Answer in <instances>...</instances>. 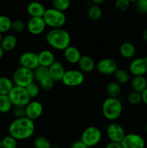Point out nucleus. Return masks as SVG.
<instances>
[{
	"label": "nucleus",
	"mask_w": 147,
	"mask_h": 148,
	"mask_svg": "<svg viewBox=\"0 0 147 148\" xmlns=\"http://www.w3.org/2000/svg\"><path fill=\"white\" fill-rule=\"evenodd\" d=\"M35 127L34 121L27 118L15 119L9 126V134L15 140H26L34 134Z\"/></svg>",
	"instance_id": "obj_1"
},
{
	"label": "nucleus",
	"mask_w": 147,
	"mask_h": 148,
	"mask_svg": "<svg viewBox=\"0 0 147 148\" xmlns=\"http://www.w3.org/2000/svg\"><path fill=\"white\" fill-rule=\"evenodd\" d=\"M46 40L53 49L58 51H64L70 46L71 36L63 28L50 29L46 35Z\"/></svg>",
	"instance_id": "obj_2"
},
{
	"label": "nucleus",
	"mask_w": 147,
	"mask_h": 148,
	"mask_svg": "<svg viewBox=\"0 0 147 148\" xmlns=\"http://www.w3.org/2000/svg\"><path fill=\"white\" fill-rule=\"evenodd\" d=\"M122 111V104L119 98H108L102 106L104 117L110 121H115L120 116Z\"/></svg>",
	"instance_id": "obj_3"
},
{
	"label": "nucleus",
	"mask_w": 147,
	"mask_h": 148,
	"mask_svg": "<svg viewBox=\"0 0 147 148\" xmlns=\"http://www.w3.org/2000/svg\"><path fill=\"white\" fill-rule=\"evenodd\" d=\"M43 18L48 27L51 29L61 28L66 22V17L63 12L55 8L46 9Z\"/></svg>",
	"instance_id": "obj_4"
},
{
	"label": "nucleus",
	"mask_w": 147,
	"mask_h": 148,
	"mask_svg": "<svg viewBox=\"0 0 147 148\" xmlns=\"http://www.w3.org/2000/svg\"><path fill=\"white\" fill-rule=\"evenodd\" d=\"M12 80L15 86L25 88L27 85L34 82L33 71L22 66H20L14 70Z\"/></svg>",
	"instance_id": "obj_5"
},
{
	"label": "nucleus",
	"mask_w": 147,
	"mask_h": 148,
	"mask_svg": "<svg viewBox=\"0 0 147 148\" xmlns=\"http://www.w3.org/2000/svg\"><path fill=\"white\" fill-rule=\"evenodd\" d=\"M102 132L98 127L91 126L88 127L82 132L81 140L88 147H92L97 145L102 140Z\"/></svg>",
	"instance_id": "obj_6"
},
{
	"label": "nucleus",
	"mask_w": 147,
	"mask_h": 148,
	"mask_svg": "<svg viewBox=\"0 0 147 148\" xmlns=\"http://www.w3.org/2000/svg\"><path fill=\"white\" fill-rule=\"evenodd\" d=\"M8 96L13 106H26L31 101L25 88L15 85L10 91Z\"/></svg>",
	"instance_id": "obj_7"
},
{
	"label": "nucleus",
	"mask_w": 147,
	"mask_h": 148,
	"mask_svg": "<svg viewBox=\"0 0 147 148\" xmlns=\"http://www.w3.org/2000/svg\"><path fill=\"white\" fill-rule=\"evenodd\" d=\"M84 74L79 69H69L66 71L61 82L67 87H77L84 82Z\"/></svg>",
	"instance_id": "obj_8"
},
{
	"label": "nucleus",
	"mask_w": 147,
	"mask_h": 148,
	"mask_svg": "<svg viewBox=\"0 0 147 148\" xmlns=\"http://www.w3.org/2000/svg\"><path fill=\"white\" fill-rule=\"evenodd\" d=\"M20 66L34 71L40 66L37 53L33 51H26L22 53L19 58Z\"/></svg>",
	"instance_id": "obj_9"
},
{
	"label": "nucleus",
	"mask_w": 147,
	"mask_h": 148,
	"mask_svg": "<svg viewBox=\"0 0 147 148\" xmlns=\"http://www.w3.org/2000/svg\"><path fill=\"white\" fill-rule=\"evenodd\" d=\"M120 144L122 148H144L146 145L142 136L135 133L125 134Z\"/></svg>",
	"instance_id": "obj_10"
},
{
	"label": "nucleus",
	"mask_w": 147,
	"mask_h": 148,
	"mask_svg": "<svg viewBox=\"0 0 147 148\" xmlns=\"http://www.w3.org/2000/svg\"><path fill=\"white\" fill-rule=\"evenodd\" d=\"M98 72L103 75H114L118 69V63L112 58H105L97 62L96 65Z\"/></svg>",
	"instance_id": "obj_11"
},
{
	"label": "nucleus",
	"mask_w": 147,
	"mask_h": 148,
	"mask_svg": "<svg viewBox=\"0 0 147 148\" xmlns=\"http://www.w3.org/2000/svg\"><path fill=\"white\" fill-rule=\"evenodd\" d=\"M106 134L110 142L120 143L125 136V131L123 127L118 123H112L107 127Z\"/></svg>",
	"instance_id": "obj_12"
},
{
	"label": "nucleus",
	"mask_w": 147,
	"mask_h": 148,
	"mask_svg": "<svg viewBox=\"0 0 147 148\" xmlns=\"http://www.w3.org/2000/svg\"><path fill=\"white\" fill-rule=\"evenodd\" d=\"M128 72L133 76H145L147 74V62L145 58H136L131 61Z\"/></svg>",
	"instance_id": "obj_13"
},
{
	"label": "nucleus",
	"mask_w": 147,
	"mask_h": 148,
	"mask_svg": "<svg viewBox=\"0 0 147 148\" xmlns=\"http://www.w3.org/2000/svg\"><path fill=\"white\" fill-rule=\"evenodd\" d=\"M46 25L44 20L41 17H30L27 23V28L29 33L33 36L42 34L46 30Z\"/></svg>",
	"instance_id": "obj_14"
},
{
	"label": "nucleus",
	"mask_w": 147,
	"mask_h": 148,
	"mask_svg": "<svg viewBox=\"0 0 147 148\" xmlns=\"http://www.w3.org/2000/svg\"><path fill=\"white\" fill-rule=\"evenodd\" d=\"M43 112V106L37 101H30L25 106V117L30 119H37L41 116Z\"/></svg>",
	"instance_id": "obj_15"
},
{
	"label": "nucleus",
	"mask_w": 147,
	"mask_h": 148,
	"mask_svg": "<svg viewBox=\"0 0 147 148\" xmlns=\"http://www.w3.org/2000/svg\"><path fill=\"white\" fill-rule=\"evenodd\" d=\"M49 76L55 81L59 82L61 81L66 70L63 64L59 61H55L48 67Z\"/></svg>",
	"instance_id": "obj_16"
},
{
	"label": "nucleus",
	"mask_w": 147,
	"mask_h": 148,
	"mask_svg": "<svg viewBox=\"0 0 147 148\" xmlns=\"http://www.w3.org/2000/svg\"><path fill=\"white\" fill-rule=\"evenodd\" d=\"M82 56V55L79 49L74 46H71V45L63 51L64 59H66L68 63L71 64H78Z\"/></svg>",
	"instance_id": "obj_17"
},
{
	"label": "nucleus",
	"mask_w": 147,
	"mask_h": 148,
	"mask_svg": "<svg viewBox=\"0 0 147 148\" xmlns=\"http://www.w3.org/2000/svg\"><path fill=\"white\" fill-rule=\"evenodd\" d=\"M77 64L79 70L83 72L84 74L90 73V72H93L94 69L96 67V64H95L94 59L91 56H87V55L82 56Z\"/></svg>",
	"instance_id": "obj_18"
},
{
	"label": "nucleus",
	"mask_w": 147,
	"mask_h": 148,
	"mask_svg": "<svg viewBox=\"0 0 147 148\" xmlns=\"http://www.w3.org/2000/svg\"><path fill=\"white\" fill-rule=\"evenodd\" d=\"M46 10L44 5L39 1H32L27 6V12L30 17H43Z\"/></svg>",
	"instance_id": "obj_19"
},
{
	"label": "nucleus",
	"mask_w": 147,
	"mask_h": 148,
	"mask_svg": "<svg viewBox=\"0 0 147 148\" xmlns=\"http://www.w3.org/2000/svg\"><path fill=\"white\" fill-rule=\"evenodd\" d=\"M38 55L39 64L40 66L49 67L55 62V56L53 52L48 49L41 51L37 53Z\"/></svg>",
	"instance_id": "obj_20"
},
{
	"label": "nucleus",
	"mask_w": 147,
	"mask_h": 148,
	"mask_svg": "<svg viewBox=\"0 0 147 148\" xmlns=\"http://www.w3.org/2000/svg\"><path fill=\"white\" fill-rule=\"evenodd\" d=\"M135 46L131 42H124L120 46L119 53L122 58L126 59H131L135 54Z\"/></svg>",
	"instance_id": "obj_21"
},
{
	"label": "nucleus",
	"mask_w": 147,
	"mask_h": 148,
	"mask_svg": "<svg viewBox=\"0 0 147 148\" xmlns=\"http://www.w3.org/2000/svg\"><path fill=\"white\" fill-rule=\"evenodd\" d=\"M133 91L141 93L147 88V79L145 76H134L131 81Z\"/></svg>",
	"instance_id": "obj_22"
},
{
	"label": "nucleus",
	"mask_w": 147,
	"mask_h": 148,
	"mask_svg": "<svg viewBox=\"0 0 147 148\" xmlns=\"http://www.w3.org/2000/svg\"><path fill=\"white\" fill-rule=\"evenodd\" d=\"M17 45V38L15 36L12 34L6 35L2 38L0 46L4 51H11L14 50Z\"/></svg>",
	"instance_id": "obj_23"
},
{
	"label": "nucleus",
	"mask_w": 147,
	"mask_h": 148,
	"mask_svg": "<svg viewBox=\"0 0 147 148\" xmlns=\"http://www.w3.org/2000/svg\"><path fill=\"white\" fill-rule=\"evenodd\" d=\"M122 89L119 83L115 81L110 82L106 86V92L110 98H118L121 95Z\"/></svg>",
	"instance_id": "obj_24"
},
{
	"label": "nucleus",
	"mask_w": 147,
	"mask_h": 148,
	"mask_svg": "<svg viewBox=\"0 0 147 148\" xmlns=\"http://www.w3.org/2000/svg\"><path fill=\"white\" fill-rule=\"evenodd\" d=\"M14 86L11 79L7 77H0V95H8Z\"/></svg>",
	"instance_id": "obj_25"
},
{
	"label": "nucleus",
	"mask_w": 147,
	"mask_h": 148,
	"mask_svg": "<svg viewBox=\"0 0 147 148\" xmlns=\"http://www.w3.org/2000/svg\"><path fill=\"white\" fill-rule=\"evenodd\" d=\"M114 77H115V82L119 83L120 85H122V84H125L129 82L131 79V74L125 69L118 68L116 72L114 73Z\"/></svg>",
	"instance_id": "obj_26"
},
{
	"label": "nucleus",
	"mask_w": 147,
	"mask_h": 148,
	"mask_svg": "<svg viewBox=\"0 0 147 148\" xmlns=\"http://www.w3.org/2000/svg\"><path fill=\"white\" fill-rule=\"evenodd\" d=\"M13 105L8 95H0V113L7 114L12 110Z\"/></svg>",
	"instance_id": "obj_27"
},
{
	"label": "nucleus",
	"mask_w": 147,
	"mask_h": 148,
	"mask_svg": "<svg viewBox=\"0 0 147 148\" xmlns=\"http://www.w3.org/2000/svg\"><path fill=\"white\" fill-rule=\"evenodd\" d=\"M87 14L88 17H89L90 20H93V21H97V20H99L101 17H102V9L100 8L99 5L93 4L91 7H89Z\"/></svg>",
	"instance_id": "obj_28"
},
{
	"label": "nucleus",
	"mask_w": 147,
	"mask_h": 148,
	"mask_svg": "<svg viewBox=\"0 0 147 148\" xmlns=\"http://www.w3.org/2000/svg\"><path fill=\"white\" fill-rule=\"evenodd\" d=\"M34 73V79L35 80L37 81V82H40L43 79H44L46 77L49 76V71L48 67H46V66H39L33 71Z\"/></svg>",
	"instance_id": "obj_29"
},
{
	"label": "nucleus",
	"mask_w": 147,
	"mask_h": 148,
	"mask_svg": "<svg viewBox=\"0 0 147 148\" xmlns=\"http://www.w3.org/2000/svg\"><path fill=\"white\" fill-rule=\"evenodd\" d=\"M35 148H52V145L48 138L44 136H38L33 141Z\"/></svg>",
	"instance_id": "obj_30"
},
{
	"label": "nucleus",
	"mask_w": 147,
	"mask_h": 148,
	"mask_svg": "<svg viewBox=\"0 0 147 148\" xmlns=\"http://www.w3.org/2000/svg\"><path fill=\"white\" fill-rule=\"evenodd\" d=\"M11 19L6 15H0V33H5L10 31L12 28Z\"/></svg>",
	"instance_id": "obj_31"
},
{
	"label": "nucleus",
	"mask_w": 147,
	"mask_h": 148,
	"mask_svg": "<svg viewBox=\"0 0 147 148\" xmlns=\"http://www.w3.org/2000/svg\"><path fill=\"white\" fill-rule=\"evenodd\" d=\"M1 148H17V140L10 134L1 140Z\"/></svg>",
	"instance_id": "obj_32"
},
{
	"label": "nucleus",
	"mask_w": 147,
	"mask_h": 148,
	"mask_svg": "<svg viewBox=\"0 0 147 148\" xmlns=\"http://www.w3.org/2000/svg\"><path fill=\"white\" fill-rule=\"evenodd\" d=\"M71 0H52V4L53 8L64 12L67 10L70 7Z\"/></svg>",
	"instance_id": "obj_33"
},
{
	"label": "nucleus",
	"mask_w": 147,
	"mask_h": 148,
	"mask_svg": "<svg viewBox=\"0 0 147 148\" xmlns=\"http://www.w3.org/2000/svg\"><path fill=\"white\" fill-rule=\"evenodd\" d=\"M25 90L30 99L36 98L40 93V86L35 82H33L27 85L25 88Z\"/></svg>",
	"instance_id": "obj_34"
},
{
	"label": "nucleus",
	"mask_w": 147,
	"mask_h": 148,
	"mask_svg": "<svg viewBox=\"0 0 147 148\" xmlns=\"http://www.w3.org/2000/svg\"><path fill=\"white\" fill-rule=\"evenodd\" d=\"M55 81L50 76L46 77L39 82V86L44 90H50L53 88Z\"/></svg>",
	"instance_id": "obj_35"
},
{
	"label": "nucleus",
	"mask_w": 147,
	"mask_h": 148,
	"mask_svg": "<svg viewBox=\"0 0 147 148\" xmlns=\"http://www.w3.org/2000/svg\"><path fill=\"white\" fill-rule=\"evenodd\" d=\"M127 100H128V102L132 106H138L142 102V98H141V93L134 92V91L131 92L128 95Z\"/></svg>",
	"instance_id": "obj_36"
},
{
	"label": "nucleus",
	"mask_w": 147,
	"mask_h": 148,
	"mask_svg": "<svg viewBox=\"0 0 147 148\" xmlns=\"http://www.w3.org/2000/svg\"><path fill=\"white\" fill-rule=\"evenodd\" d=\"M24 28H25V25H24V22L22 21V20H16L12 21L11 30H13L14 33H22L24 30Z\"/></svg>",
	"instance_id": "obj_37"
},
{
	"label": "nucleus",
	"mask_w": 147,
	"mask_h": 148,
	"mask_svg": "<svg viewBox=\"0 0 147 148\" xmlns=\"http://www.w3.org/2000/svg\"><path fill=\"white\" fill-rule=\"evenodd\" d=\"M12 112L16 119L25 117V106H13Z\"/></svg>",
	"instance_id": "obj_38"
},
{
	"label": "nucleus",
	"mask_w": 147,
	"mask_h": 148,
	"mask_svg": "<svg viewBox=\"0 0 147 148\" xmlns=\"http://www.w3.org/2000/svg\"><path fill=\"white\" fill-rule=\"evenodd\" d=\"M131 1L129 0H116L115 2V7L119 11L124 12L128 10Z\"/></svg>",
	"instance_id": "obj_39"
},
{
	"label": "nucleus",
	"mask_w": 147,
	"mask_h": 148,
	"mask_svg": "<svg viewBox=\"0 0 147 148\" xmlns=\"http://www.w3.org/2000/svg\"><path fill=\"white\" fill-rule=\"evenodd\" d=\"M136 7L139 12L147 13V0H138L136 1Z\"/></svg>",
	"instance_id": "obj_40"
},
{
	"label": "nucleus",
	"mask_w": 147,
	"mask_h": 148,
	"mask_svg": "<svg viewBox=\"0 0 147 148\" xmlns=\"http://www.w3.org/2000/svg\"><path fill=\"white\" fill-rule=\"evenodd\" d=\"M70 148H89L82 140H77V141L74 142V143H72V145H71Z\"/></svg>",
	"instance_id": "obj_41"
},
{
	"label": "nucleus",
	"mask_w": 147,
	"mask_h": 148,
	"mask_svg": "<svg viewBox=\"0 0 147 148\" xmlns=\"http://www.w3.org/2000/svg\"><path fill=\"white\" fill-rule=\"evenodd\" d=\"M105 148H122L121 146V144L119 143H115V142H110L108 143Z\"/></svg>",
	"instance_id": "obj_42"
},
{
	"label": "nucleus",
	"mask_w": 147,
	"mask_h": 148,
	"mask_svg": "<svg viewBox=\"0 0 147 148\" xmlns=\"http://www.w3.org/2000/svg\"><path fill=\"white\" fill-rule=\"evenodd\" d=\"M142 102L147 106V88L141 93Z\"/></svg>",
	"instance_id": "obj_43"
},
{
	"label": "nucleus",
	"mask_w": 147,
	"mask_h": 148,
	"mask_svg": "<svg viewBox=\"0 0 147 148\" xmlns=\"http://www.w3.org/2000/svg\"><path fill=\"white\" fill-rule=\"evenodd\" d=\"M141 38H142V39L144 41L147 42V29L143 32L142 35H141Z\"/></svg>",
	"instance_id": "obj_44"
},
{
	"label": "nucleus",
	"mask_w": 147,
	"mask_h": 148,
	"mask_svg": "<svg viewBox=\"0 0 147 148\" xmlns=\"http://www.w3.org/2000/svg\"><path fill=\"white\" fill-rule=\"evenodd\" d=\"M106 0H92V1L93 2L94 4H96V5H100L102 3H104Z\"/></svg>",
	"instance_id": "obj_45"
},
{
	"label": "nucleus",
	"mask_w": 147,
	"mask_h": 148,
	"mask_svg": "<svg viewBox=\"0 0 147 148\" xmlns=\"http://www.w3.org/2000/svg\"><path fill=\"white\" fill-rule=\"evenodd\" d=\"M4 51L3 50V49L1 47V46H0V59L3 57V56H4Z\"/></svg>",
	"instance_id": "obj_46"
},
{
	"label": "nucleus",
	"mask_w": 147,
	"mask_h": 148,
	"mask_svg": "<svg viewBox=\"0 0 147 148\" xmlns=\"http://www.w3.org/2000/svg\"><path fill=\"white\" fill-rule=\"evenodd\" d=\"M2 38H3V36H2V33H0V43H1V40H2Z\"/></svg>",
	"instance_id": "obj_47"
},
{
	"label": "nucleus",
	"mask_w": 147,
	"mask_h": 148,
	"mask_svg": "<svg viewBox=\"0 0 147 148\" xmlns=\"http://www.w3.org/2000/svg\"><path fill=\"white\" fill-rule=\"evenodd\" d=\"M130 1H131V2H135L136 3V1H138V0H129Z\"/></svg>",
	"instance_id": "obj_48"
},
{
	"label": "nucleus",
	"mask_w": 147,
	"mask_h": 148,
	"mask_svg": "<svg viewBox=\"0 0 147 148\" xmlns=\"http://www.w3.org/2000/svg\"><path fill=\"white\" fill-rule=\"evenodd\" d=\"M52 148H60V147L59 145H55L53 147H52Z\"/></svg>",
	"instance_id": "obj_49"
},
{
	"label": "nucleus",
	"mask_w": 147,
	"mask_h": 148,
	"mask_svg": "<svg viewBox=\"0 0 147 148\" xmlns=\"http://www.w3.org/2000/svg\"><path fill=\"white\" fill-rule=\"evenodd\" d=\"M145 130H146V132H147V123L146 124V125H145Z\"/></svg>",
	"instance_id": "obj_50"
},
{
	"label": "nucleus",
	"mask_w": 147,
	"mask_h": 148,
	"mask_svg": "<svg viewBox=\"0 0 147 148\" xmlns=\"http://www.w3.org/2000/svg\"><path fill=\"white\" fill-rule=\"evenodd\" d=\"M145 59H146V62H147V56H146Z\"/></svg>",
	"instance_id": "obj_51"
},
{
	"label": "nucleus",
	"mask_w": 147,
	"mask_h": 148,
	"mask_svg": "<svg viewBox=\"0 0 147 148\" xmlns=\"http://www.w3.org/2000/svg\"><path fill=\"white\" fill-rule=\"evenodd\" d=\"M0 148H1V142H0Z\"/></svg>",
	"instance_id": "obj_52"
},
{
	"label": "nucleus",
	"mask_w": 147,
	"mask_h": 148,
	"mask_svg": "<svg viewBox=\"0 0 147 148\" xmlns=\"http://www.w3.org/2000/svg\"><path fill=\"white\" fill-rule=\"evenodd\" d=\"M0 74H1V72H0Z\"/></svg>",
	"instance_id": "obj_53"
}]
</instances>
